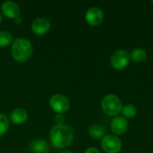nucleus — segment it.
<instances>
[{
  "mask_svg": "<svg viewBox=\"0 0 153 153\" xmlns=\"http://www.w3.org/2000/svg\"><path fill=\"white\" fill-rule=\"evenodd\" d=\"M1 10L4 15L8 18L15 19L20 16L21 9L17 3L13 1H4L2 4Z\"/></svg>",
  "mask_w": 153,
  "mask_h": 153,
  "instance_id": "obj_9",
  "label": "nucleus"
},
{
  "mask_svg": "<svg viewBox=\"0 0 153 153\" xmlns=\"http://www.w3.org/2000/svg\"><path fill=\"white\" fill-rule=\"evenodd\" d=\"M101 148L106 153H119L122 150V142L117 136L108 134L101 139Z\"/></svg>",
  "mask_w": 153,
  "mask_h": 153,
  "instance_id": "obj_6",
  "label": "nucleus"
},
{
  "mask_svg": "<svg viewBox=\"0 0 153 153\" xmlns=\"http://www.w3.org/2000/svg\"><path fill=\"white\" fill-rule=\"evenodd\" d=\"M65 117L64 114H56L55 117V122L56 123V125L65 124Z\"/></svg>",
  "mask_w": 153,
  "mask_h": 153,
  "instance_id": "obj_18",
  "label": "nucleus"
},
{
  "mask_svg": "<svg viewBox=\"0 0 153 153\" xmlns=\"http://www.w3.org/2000/svg\"><path fill=\"white\" fill-rule=\"evenodd\" d=\"M13 37L10 32L6 30H0V47L1 48L10 45L11 43H13Z\"/></svg>",
  "mask_w": 153,
  "mask_h": 153,
  "instance_id": "obj_16",
  "label": "nucleus"
},
{
  "mask_svg": "<svg viewBox=\"0 0 153 153\" xmlns=\"http://www.w3.org/2000/svg\"><path fill=\"white\" fill-rule=\"evenodd\" d=\"M28 119V112L22 108L13 109L10 114V120L15 125H22Z\"/></svg>",
  "mask_w": 153,
  "mask_h": 153,
  "instance_id": "obj_11",
  "label": "nucleus"
},
{
  "mask_svg": "<svg viewBox=\"0 0 153 153\" xmlns=\"http://www.w3.org/2000/svg\"><path fill=\"white\" fill-rule=\"evenodd\" d=\"M147 56H148L147 52L142 48H134L130 54L131 60H133L134 63H137V64H141V63L145 62L147 59Z\"/></svg>",
  "mask_w": 153,
  "mask_h": 153,
  "instance_id": "obj_14",
  "label": "nucleus"
},
{
  "mask_svg": "<svg viewBox=\"0 0 153 153\" xmlns=\"http://www.w3.org/2000/svg\"><path fill=\"white\" fill-rule=\"evenodd\" d=\"M1 22H2V14L0 13V24H1Z\"/></svg>",
  "mask_w": 153,
  "mask_h": 153,
  "instance_id": "obj_22",
  "label": "nucleus"
},
{
  "mask_svg": "<svg viewBox=\"0 0 153 153\" xmlns=\"http://www.w3.org/2000/svg\"><path fill=\"white\" fill-rule=\"evenodd\" d=\"M51 29V22L46 17L36 18L31 23V30L36 35H44Z\"/></svg>",
  "mask_w": 153,
  "mask_h": 153,
  "instance_id": "obj_8",
  "label": "nucleus"
},
{
  "mask_svg": "<svg viewBox=\"0 0 153 153\" xmlns=\"http://www.w3.org/2000/svg\"><path fill=\"white\" fill-rule=\"evenodd\" d=\"M131 61L130 54L125 49H118L113 53L110 57V65L115 70H123L126 68Z\"/></svg>",
  "mask_w": 153,
  "mask_h": 153,
  "instance_id": "obj_4",
  "label": "nucleus"
},
{
  "mask_svg": "<svg viewBox=\"0 0 153 153\" xmlns=\"http://www.w3.org/2000/svg\"><path fill=\"white\" fill-rule=\"evenodd\" d=\"M50 143L56 149H65L70 146L74 139L73 128L66 124L55 126L49 134Z\"/></svg>",
  "mask_w": 153,
  "mask_h": 153,
  "instance_id": "obj_1",
  "label": "nucleus"
},
{
  "mask_svg": "<svg viewBox=\"0 0 153 153\" xmlns=\"http://www.w3.org/2000/svg\"><path fill=\"white\" fill-rule=\"evenodd\" d=\"M12 56L17 62H26L28 61L32 53L33 47L31 42L24 38H17L12 43Z\"/></svg>",
  "mask_w": 153,
  "mask_h": 153,
  "instance_id": "obj_2",
  "label": "nucleus"
},
{
  "mask_svg": "<svg viewBox=\"0 0 153 153\" xmlns=\"http://www.w3.org/2000/svg\"><path fill=\"white\" fill-rule=\"evenodd\" d=\"M88 133L91 138L99 140V139H102L105 136L106 128L100 124H93L89 127Z\"/></svg>",
  "mask_w": 153,
  "mask_h": 153,
  "instance_id": "obj_13",
  "label": "nucleus"
},
{
  "mask_svg": "<svg viewBox=\"0 0 153 153\" xmlns=\"http://www.w3.org/2000/svg\"><path fill=\"white\" fill-rule=\"evenodd\" d=\"M49 106L56 114H65L70 108V101L65 95L56 93L50 97Z\"/></svg>",
  "mask_w": 153,
  "mask_h": 153,
  "instance_id": "obj_5",
  "label": "nucleus"
},
{
  "mask_svg": "<svg viewBox=\"0 0 153 153\" xmlns=\"http://www.w3.org/2000/svg\"><path fill=\"white\" fill-rule=\"evenodd\" d=\"M101 109L108 117H117L122 111L123 104L121 100L114 94L106 95L101 100Z\"/></svg>",
  "mask_w": 153,
  "mask_h": 153,
  "instance_id": "obj_3",
  "label": "nucleus"
},
{
  "mask_svg": "<svg viewBox=\"0 0 153 153\" xmlns=\"http://www.w3.org/2000/svg\"><path fill=\"white\" fill-rule=\"evenodd\" d=\"M9 128V119L4 114H0V137L4 135Z\"/></svg>",
  "mask_w": 153,
  "mask_h": 153,
  "instance_id": "obj_17",
  "label": "nucleus"
},
{
  "mask_svg": "<svg viewBox=\"0 0 153 153\" xmlns=\"http://www.w3.org/2000/svg\"><path fill=\"white\" fill-rule=\"evenodd\" d=\"M110 127H111L112 132L116 135H122L127 131V128H128L127 119L121 116L115 117L111 121Z\"/></svg>",
  "mask_w": 153,
  "mask_h": 153,
  "instance_id": "obj_10",
  "label": "nucleus"
},
{
  "mask_svg": "<svg viewBox=\"0 0 153 153\" xmlns=\"http://www.w3.org/2000/svg\"><path fill=\"white\" fill-rule=\"evenodd\" d=\"M122 114L125 118H134L137 115V109L132 104H126L123 106L122 108Z\"/></svg>",
  "mask_w": 153,
  "mask_h": 153,
  "instance_id": "obj_15",
  "label": "nucleus"
},
{
  "mask_svg": "<svg viewBox=\"0 0 153 153\" xmlns=\"http://www.w3.org/2000/svg\"><path fill=\"white\" fill-rule=\"evenodd\" d=\"M58 153H72L71 152H69V151H61V152H59Z\"/></svg>",
  "mask_w": 153,
  "mask_h": 153,
  "instance_id": "obj_21",
  "label": "nucleus"
},
{
  "mask_svg": "<svg viewBox=\"0 0 153 153\" xmlns=\"http://www.w3.org/2000/svg\"><path fill=\"white\" fill-rule=\"evenodd\" d=\"M84 153H100V152L99 151V149L95 147H90L84 152Z\"/></svg>",
  "mask_w": 153,
  "mask_h": 153,
  "instance_id": "obj_19",
  "label": "nucleus"
},
{
  "mask_svg": "<svg viewBox=\"0 0 153 153\" xmlns=\"http://www.w3.org/2000/svg\"><path fill=\"white\" fill-rule=\"evenodd\" d=\"M30 149L32 153H48L49 144L43 139H35L30 143Z\"/></svg>",
  "mask_w": 153,
  "mask_h": 153,
  "instance_id": "obj_12",
  "label": "nucleus"
},
{
  "mask_svg": "<svg viewBox=\"0 0 153 153\" xmlns=\"http://www.w3.org/2000/svg\"><path fill=\"white\" fill-rule=\"evenodd\" d=\"M85 20L88 24L91 26H99L104 20L103 11L97 6L90 7L85 13Z\"/></svg>",
  "mask_w": 153,
  "mask_h": 153,
  "instance_id": "obj_7",
  "label": "nucleus"
},
{
  "mask_svg": "<svg viewBox=\"0 0 153 153\" xmlns=\"http://www.w3.org/2000/svg\"><path fill=\"white\" fill-rule=\"evenodd\" d=\"M152 4H153V1H152Z\"/></svg>",
  "mask_w": 153,
  "mask_h": 153,
  "instance_id": "obj_23",
  "label": "nucleus"
},
{
  "mask_svg": "<svg viewBox=\"0 0 153 153\" xmlns=\"http://www.w3.org/2000/svg\"><path fill=\"white\" fill-rule=\"evenodd\" d=\"M14 20H15V22H16L17 24H20V23H22V18L21 16H19V17L15 18Z\"/></svg>",
  "mask_w": 153,
  "mask_h": 153,
  "instance_id": "obj_20",
  "label": "nucleus"
}]
</instances>
